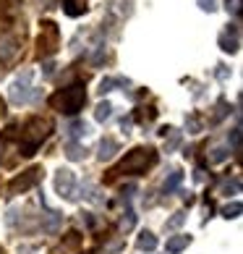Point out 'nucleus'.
Here are the masks:
<instances>
[{"label":"nucleus","instance_id":"10","mask_svg":"<svg viewBox=\"0 0 243 254\" xmlns=\"http://www.w3.org/2000/svg\"><path fill=\"white\" fill-rule=\"evenodd\" d=\"M220 48L225 53H238L241 40H238V24H230L225 32L220 34Z\"/></svg>","mask_w":243,"mask_h":254},{"label":"nucleus","instance_id":"37","mask_svg":"<svg viewBox=\"0 0 243 254\" xmlns=\"http://www.w3.org/2000/svg\"><path fill=\"white\" fill-rule=\"evenodd\" d=\"M228 3H230V0H228Z\"/></svg>","mask_w":243,"mask_h":254},{"label":"nucleus","instance_id":"23","mask_svg":"<svg viewBox=\"0 0 243 254\" xmlns=\"http://www.w3.org/2000/svg\"><path fill=\"white\" fill-rule=\"evenodd\" d=\"M110 116H113V105H110L107 100H105V102H99L97 110H95V118H97V121H107Z\"/></svg>","mask_w":243,"mask_h":254},{"label":"nucleus","instance_id":"29","mask_svg":"<svg viewBox=\"0 0 243 254\" xmlns=\"http://www.w3.org/2000/svg\"><path fill=\"white\" fill-rule=\"evenodd\" d=\"M186 128H189V134H199L201 131V121H199V116H186Z\"/></svg>","mask_w":243,"mask_h":254},{"label":"nucleus","instance_id":"27","mask_svg":"<svg viewBox=\"0 0 243 254\" xmlns=\"http://www.w3.org/2000/svg\"><path fill=\"white\" fill-rule=\"evenodd\" d=\"M183 223H186V212H175L173 218L165 223V231H175V228H181Z\"/></svg>","mask_w":243,"mask_h":254},{"label":"nucleus","instance_id":"33","mask_svg":"<svg viewBox=\"0 0 243 254\" xmlns=\"http://www.w3.org/2000/svg\"><path fill=\"white\" fill-rule=\"evenodd\" d=\"M214 73H217V79H222V81H225V79L230 76V68H228L225 63H217V71H214Z\"/></svg>","mask_w":243,"mask_h":254},{"label":"nucleus","instance_id":"2","mask_svg":"<svg viewBox=\"0 0 243 254\" xmlns=\"http://www.w3.org/2000/svg\"><path fill=\"white\" fill-rule=\"evenodd\" d=\"M50 131H52V121H50V118L34 116V118H29V121H24V126H21V144H18V155L32 157V155H34V149L50 136Z\"/></svg>","mask_w":243,"mask_h":254},{"label":"nucleus","instance_id":"24","mask_svg":"<svg viewBox=\"0 0 243 254\" xmlns=\"http://www.w3.org/2000/svg\"><path fill=\"white\" fill-rule=\"evenodd\" d=\"M228 157H230V149L228 147H214L212 155H209V163H225Z\"/></svg>","mask_w":243,"mask_h":254},{"label":"nucleus","instance_id":"31","mask_svg":"<svg viewBox=\"0 0 243 254\" xmlns=\"http://www.w3.org/2000/svg\"><path fill=\"white\" fill-rule=\"evenodd\" d=\"M134 223H136V215L131 212V210H126V212H123V218H120V225H123V228L128 231V228H134Z\"/></svg>","mask_w":243,"mask_h":254},{"label":"nucleus","instance_id":"19","mask_svg":"<svg viewBox=\"0 0 243 254\" xmlns=\"http://www.w3.org/2000/svg\"><path fill=\"white\" fill-rule=\"evenodd\" d=\"M87 134H89V126H87V121H73V124L68 126V142H76V139L87 136Z\"/></svg>","mask_w":243,"mask_h":254},{"label":"nucleus","instance_id":"7","mask_svg":"<svg viewBox=\"0 0 243 254\" xmlns=\"http://www.w3.org/2000/svg\"><path fill=\"white\" fill-rule=\"evenodd\" d=\"M32 76H34V71L26 68L21 76H18V79L11 84V102H16V105H24V102L32 100V87H29Z\"/></svg>","mask_w":243,"mask_h":254},{"label":"nucleus","instance_id":"9","mask_svg":"<svg viewBox=\"0 0 243 254\" xmlns=\"http://www.w3.org/2000/svg\"><path fill=\"white\" fill-rule=\"evenodd\" d=\"M79 249H81V233L71 231V233H65L63 241L52 249V254H79Z\"/></svg>","mask_w":243,"mask_h":254},{"label":"nucleus","instance_id":"35","mask_svg":"<svg viewBox=\"0 0 243 254\" xmlns=\"http://www.w3.org/2000/svg\"><path fill=\"white\" fill-rule=\"evenodd\" d=\"M134 191H136V186H126V189H123V199H131Z\"/></svg>","mask_w":243,"mask_h":254},{"label":"nucleus","instance_id":"18","mask_svg":"<svg viewBox=\"0 0 243 254\" xmlns=\"http://www.w3.org/2000/svg\"><path fill=\"white\" fill-rule=\"evenodd\" d=\"M181 142H183V134L178 128H170L165 134V152H175V149L181 147Z\"/></svg>","mask_w":243,"mask_h":254},{"label":"nucleus","instance_id":"8","mask_svg":"<svg viewBox=\"0 0 243 254\" xmlns=\"http://www.w3.org/2000/svg\"><path fill=\"white\" fill-rule=\"evenodd\" d=\"M21 40H24V34H8L0 40V63H11L18 50H21Z\"/></svg>","mask_w":243,"mask_h":254},{"label":"nucleus","instance_id":"4","mask_svg":"<svg viewBox=\"0 0 243 254\" xmlns=\"http://www.w3.org/2000/svg\"><path fill=\"white\" fill-rule=\"evenodd\" d=\"M40 37H37V55L40 58H50L60 48V29L55 21H42L40 24Z\"/></svg>","mask_w":243,"mask_h":254},{"label":"nucleus","instance_id":"30","mask_svg":"<svg viewBox=\"0 0 243 254\" xmlns=\"http://www.w3.org/2000/svg\"><path fill=\"white\" fill-rule=\"evenodd\" d=\"M241 191V178H233V181H228L225 186H222V194L230 196V194H238Z\"/></svg>","mask_w":243,"mask_h":254},{"label":"nucleus","instance_id":"20","mask_svg":"<svg viewBox=\"0 0 243 254\" xmlns=\"http://www.w3.org/2000/svg\"><path fill=\"white\" fill-rule=\"evenodd\" d=\"M183 184V173L181 171H173L170 176H167V181H165V186H162V191L165 194H173V191H178V186Z\"/></svg>","mask_w":243,"mask_h":254},{"label":"nucleus","instance_id":"28","mask_svg":"<svg viewBox=\"0 0 243 254\" xmlns=\"http://www.w3.org/2000/svg\"><path fill=\"white\" fill-rule=\"evenodd\" d=\"M238 215H241V202H230V204H225V207H222V218H238Z\"/></svg>","mask_w":243,"mask_h":254},{"label":"nucleus","instance_id":"3","mask_svg":"<svg viewBox=\"0 0 243 254\" xmlns=\"http://www.w3.org/2000/svg\"><path fill=\"white\" fill-rule=\"evenodd\" d=\"M87 102V92H84V84H73V87H65L60 92H55L50 97V108L65 113V116H76Z\"/></svg>","mask_w":243,"mask_h":254},{"label":"nucleus","instance_id":"25","mask_svg":"<svg viewBox=\"0 0 243 254\" xmlns=\"http://www.w3.org/2000/svg\"><path fill=\"white\" fill-rule=\"evenodd\" d=\"M241 139H243L241 126H236V128H233L230 134H228V142H230V149H233V152H238V149H241Z\"/></svg>","mask_w":243,"mask_h":254},{"label":"nucleus","instance_id":"12","mask_svg":"<svg viewBox=\"0 0 243 254\" xmlns=\"http://www.w3.org/2000/svg\"><path fill=\"white\" fill-rule=\"evenodd\" d=\"M118 149H120V144L115 142V139H113V136H105V139L99 142V147H97V157L102 160V163H105V160H113Z\"/></svg>","mask_w":243,"mask_h":254},{"label":"nucleus","instance_id":"36","mask_svg":"<svg viewBox=\"0 0 243 254\" xmlns=\"http://www.w3.org/2000/svg\"><path fill=\"white\" fill-rule=\"evenodd\" d=\"M5 116V102H3V97H0V118Z\"/></svg>","mask_w":243,"mask_h":254},{"label":"nucleus","instance_id":"1","mask_svg":"<svg viewBox=\"0 0 243 254\" xmlns=\"http://www.w3.org/2000/svg\"><path fill=\"white\" fill-rule=\"evenodd\" d=\"M154 163H157V149H152V147H136V149H131V152L126 155L123 163L115 165L113 171H110L107 181H115L118 176H142Z\"/></svg>","mask_w":243,"mask_h":254},{"label":"nucleus","instance_id":"6","mask_svg":"<svg viewBox=\"0 0 243 254\" xmlns=\"http://www.w3.org/2000/svg\"><path fill=\"white\" fill-rule=\"evenodd\" d=\"M40 178H42V168H29V171H24L21 176H16L13 181L8 184V194L16 196V194L29 191V189H34V186L40 184Z\"/></svg>","mask_w":243,"mask_h":254},{"label":"nucleus","instance_id":"26","mask_svg":"<svg viewBox=\"0 0 243 254\" xmlns=\"http://www.w3.org/2000/svg\"><path fill=\"white\" fill-rule=\"evenodd\" d=\"M84 199H89V202H102V196H99V189L97 186H92V184H84Z\"/></svg>","mask_w":243,"mask_h":254},{"label":"nucleus","instance_id":"11","mask_svg":"<svg viewBox=\"0 0 243 254\" xmlns=\"http://www.w3.org/2000/svg\"><path fill=\"white\" fill-rule=\"evenodd\" d=\"M107 13L123 21V18H128L131 13H134V0H110V3H107Z\"/></svg>","mask_w":243,"mask_h":254},{"label":"nucleus","instance_id":"15","mask_svg":"<svg viewBox=\"0 0 243 254\" xmlns=\"http://www.w3.org/2000/svg\"><path fill=\"white\" fill-rule=\"evenodd\" d=\"M191 236H183V233H178V236H170L167 239V254H181L186 247H189Z\"/></svg>","mask_w":243,"mask_h":254},{"label":"nucleus","instance_id":"13","mask_svg":"<svg viewBox=\"0 0 243 254\" xmlns=\"http://www.w3.org/2000/svg\"><path fill=\"white\" fill-rule=\"evenodd\" d=\"M128 79H123V76H105V79H102L99 81V95H107V92H113L115 87H128Z\"/></svg>","mask_w":243,"mask_h":254},{"label":"nucleus","instance_id":"22","mask_svg":"<svg viewBox=\"0 0 243 254\" xmlns=\"http://www.w3.org/2000/svg\"><path fill=\"white\" fill-rule=\"evenodd\" d=\"M228 113H230L228 100H217V105H214V116H212V124H220V121L225 118Z\"/></svg>","mask_w":243,"mask_h":254},{"label":"nucleus","instance_id":"5","mask_svg":"<svg viewBox=\"0 0 243 254\" xmlns=\"http://www.w3.org/2000/svg\"><path fill=\"white\" fill-rule=\"evenodd\" d=\"M55 194L60 196V199H68L73 202L76 199V173L68 171V168H60L58 173H55Z\"/></svg>","mask_w":243,"mask_h":254},{"label":"nucleus","instance_id":"34","mask_svg":"<svg viewBox=\"0 0 243 254\" xmlns=\"http://www.w3.org/2000/svg\"><path fill=\"white\" fill-rule=\"evenodd\" d=\"M52 73H55V63L50 61V63H45V76H48V79H50V76H52Z\"/></svg>","mask_w":243,"mask_h":254},{"label":"nucleus","instance_id":"21","mask_svg":"<svg viewBox=\"0 0 243 254\" xmlns=\"http://www.w3.org/2000/svg\"><path fill=\"white\" fill-rule=\"evenodd\" d=\"M65 157L68 160H84L87 157V149H84L81 144H76V142H68L65 144Z\"/></svg>","mask_w":243,"mask_h":254},{"label":"nucleus","instance_id":"32","mask_svg":"<svg viewBox=\"0 0 243 254\" xmlns=\"http://www.w3.org/2000/svg\"><path fill=\"white\" fill-rule=\"evenodd\" d=\"M196 3H199V8L204 13H214L217 11V5H214V0H196Z\"/></svg>","mask_w":243,"mask_h":254},{"label":"nucleus","instance_id":"14","mask_svg":"<svg viewBox=\"0 0 243 254\" xmlns=\"http://www.w3.org/2000/svg\"><path fill=\"white\" fill-rule=\"evenodd\" d=\"M136 247H139V252H154L157 249V236L152 231H142L136 239Z\"/></svg>","mask_w":243,"mask_h":254},{"label":"nucleus","instance_id":"16","mask_svg":"<svg viewBox=\"0 0 243 254\" xmlns=\"http://www.w3.org/2000/svg\"><path fill=\"white\" fill-rule=\"evenodd\" d=\"M87 3L89 0H63V11L71 18H76V16H81L84 11H87Z\"/></svg>","mask_w":243,"mask_h":254},{"label":"nucleus","instance_id":"17","mask_svg":"<svg viewBox=\"0 0 243 254\" xmlns=\"http://www.w3.org/2000/svg\"><path fill=\"white\" fill-rule=\"evenodd\" d=\"M60 223H63V215H60V212H55V210H50L48 215H45L42 231H45V233H55V231L60 228Z\"/></svg>","mask_w":243,"mask_h":254}]
</instances>
